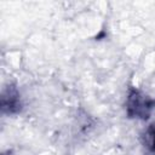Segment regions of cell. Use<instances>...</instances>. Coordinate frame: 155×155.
Masks as SVG:
<instances>
[{
  "mask_svg": "<svg viewBox=\"0 0 155 155\" xmlns=\"http://www.w3.org/2000/svg\"><path fill=\"white\" fill-rule=\"evenodd\" d=\"M155 108V99L136 87H131L126 98V114L131 119L145 120Z\"/></svg>",
  "mask_w": 155,
  "mask_h": 155,
  "instance_id": "cell-1",
  "label": "cell"
},
{
  "mask_svg": "<svg viewBox=\"0 0 155 155\" xmlns=\"http://www.w3.org/2000/svg\"><path fill=\"white\" fill-rule=\"evenodd\" d=\"M1 109L6 114H17L22 109V101L18 90L10 85L1 93Z\"/></svg>",
  "mask_w": 155,
  "mask_h": 155,
  "instance_id": "cell-2",
  "label": "cell"
},
{
  "mask_svg": "<svg viewBox=\"0 0 155 155\" xmlns=\"http://www.w3.org/2000/svg\"><path fill=\"white\" fill-rule=\"evenodd\" d=\"M143 143L151 154H155V124L149 125L145 130L143 134Z\"/></svg>",
  "mask_w": 155,
  "mask_h": 155,
  "instance_id": "cell-3",
  "label": "cell"
},
{
  "mask_svg": "<svg viewBox=\"0 0 155 155\" xmlns=\"http://www.w3.org/2000/svg\"><path fill=\"white\" fill-rule=\"evenodd\" d=\"M151 155H155V154H151Z\"/></svg>",
  "mask_w": 155,
  "mask_h": 155,
  "instance_id": "cell-4",
  "label": "cell"
}]
</instances>
